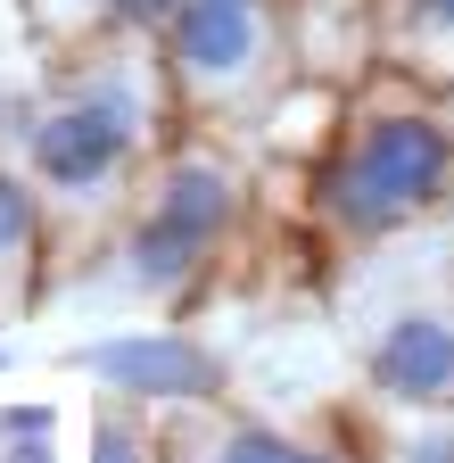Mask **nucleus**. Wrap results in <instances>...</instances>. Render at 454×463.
<instances>
[{
  "mask_svg": "<svg viewBox=\"0 0 454 463\" xmlns=\"http://www.w3.org/2000/svg\"><path fill=\"white\" fill-rule=\"evenodd\" d=\"M306 199L330 241H388V232L454 207V116L413 83L372 91L322 141Z\"/></svg>",
  "mask_w": 454,
  "mask_h": 463,
  "instance_id": "f257e3e1",
  "label": "nucleus"
},
{
  "mask_svg": "<svg viewBox=\"0 0 454 463\" xmlns=\"http://www.w3.org/2000/svg\"><path fill=\"white\" fill-rule=\"evenodd\" d=\"M174 99L165 91V67L133 75H91L83 91H67L59 108H42L33 125H25V174H33V191L42 199H59V207H83V199H107L125 183V174L141 165V149L157 141V108Z\"/></svg>",
  "mask_w": 454,
  "mask_h": 463,
  "instance_id": "f03ea898",
  "label": "nucleus"
},
{
  "mask_svg": "<svg viewBox=\"0 0 454 463\" xmlns=\"http://www.w3.org/2000/svg\"><path fill=\"white\" fill-rule=\"evenodd\" d=\"M157 67L182 116H240V108L273 99V83L290 75V17L182 0L174 25L157 33Z\"/></svg>",
  "mask_w": 454,
  "mask_h": 463,
  "instance_id": "7ed1b4c3",
  "label": "nucleus"
},
{
  "mask_svg": "<svg viewBox=\"0 0 454 463\" xmlns=\"http://www.w3.org/2000/svg\"><path fill=\"white\" fill-rule=\"evenodd\" d=\"M67 364L83 381H99L107 397L125 405H174V414H207L223 397V356L190 331H107V339H83L67 347Z\"/></svg>",
  "mask_w": 454,
  "mask_h": 463,
  "instance_id": "20e7f679",
  "label": "nucleus"
},
{
  "mask_svg": "<svg viewBox=\"0 0 454 463\" xmlns=\"http://www.w3.org/2000/svg\"><path fill=\"white\" fill-rule=\"evenodd\" d=\"M141 223H157L165 241H182L199 249L207 265L240 241V223H248V174L223 157L215 141H174L157 165H149V183H141Z\"/></svg>",
  "mask_w": 454,
  "mask_h": 463,
  "instance_id": "39448f33",
  "label": "nucleus"
},
{
  "mask_svg": "<svg viewBox=\"0 0 454 463\" xmlns=\"http://www.w3.org/2000/svg\"><path fill=\"white\" fill-rule=\"evenodd\" d=\"M364 381H372V397L388 414H454V315L446 307L396 315L372 339Z\"/></svg>",
  "mask_w": 454,
  "mask_h": 463,
  "instance_id": "423d86ee",
  "label": "nucleus"
},
{
  "mask_svg": "<svg viewBox=\"0 0 454 463\" xmlns=\"http://www.w3.org/2000/svg\"><path fill=\"white\" fill-rule=\"evenodd\" d=\"M42 241H50V199L33 191V174L0 165V307L25 298V281L42 265Z\"/></svg>",
  "mask_w": 454,
  "mask_h": 463,
  "instance_id": "0eeeda50",
  "label": "nucleus"
},
{
  "mask_svg": "<svg viewBox=\"0 0 454 463\" xmlns=\"http://www.w3.org/2000/svg\"><path fill=\"white\" fill-rule=\"evenodd\" d=\"M215 265L199 257V249H182V241H165L157 223H125V281L133 289H149V298H190V289L207 281Z\"/></svg>",
  "mask_w": 454,
  "mask_h": 463,
  "instance_id": "6e6552de",
  "label": "nucleus"
},
{
  "mask_svg": "<svg viewBox=\"0 0 454 463\" xmlns=\"http://www.w3.org/2000/svg\"><path fill=\"white\" fill-rule=\"evenodd\" d=\"M91 463H165V430L149 422V405H99L91 422Z\"/></svg>",
  "mask_w": 454,
  "mask_h": 463,
  "instance_id": "1a4fd4ad",
  "label": "nucleus"
},
{
  "mask_svg": "<svg viewBox=\"0 0 454 463\" xmlns=\"http://www.w3.org/2000/svg\"><path fill=\"white\" fill-rule=\"evenodd\" d=\"M396 50H405L422 75H454V0H405Z\"/></svg>",
  "mask_w": 454,
  "mask_h": 463,
  "instance_id": "9d476101",
  "label": "nucleus"
},
{
  "mask_svg": "<svg viewBox=\"0 0 454 463\" xmlns=\"http://www.w3.org/2000/svg\"><path fill=\"white\" fill-rule=\"evenodd\" d=\"M215 439H223V455H232V463H290V455H298V439L273 430V422H223Z\"/></svg>",
  "mask_w": 454,
  "mask_h": 463,
  "instance_id": "9b49d317",
  "label": "nucleus"
},
{
  "mask_svg": "<svg viewBox=\"0 0 454 463\" xmlns=\"http://www.w3.org/2000/svg\"><path fill=\"white\" fill-rule=\"evenodd\" d=\"M281 17H290V42H298L314 25H372L380 0H281Z\"/></svg>",
  "mask_w": 454,
  "mask_h": 463,
  "instance_id": "f8f14e48",
  "label": "nucleus"
},
{
  "mask_svg": "<svg viewBox=\"0 0 454 463\" xmlns=\"http://www.w3.org/2000/svg\"><path fill=\"white\" fill-rule=\"evenodd\" d=\"M380 455H388V463H454V414H446V422H422V414H413V430H396Z\"/></svg>",
  "mask_w": 454,
  "mask_h": 463,
  "instance_id": "ddd939ff",
  "label": "nucleus"
},
{
  "mask_svg": "<svg viewBox=\"0 0 454 463\" xmlns=\"http://www.w3.org/2000/svg\"><path fill=\"white\" fill-rule=\"evenodd\" d=\"M99 9H107V25H116V33L157 42L165 25H174V9H182V0H99Z\"/></svg>",
  "mask_w": 454,
  "mask_h": 463,
  "instance_id": "4468645a",
  "label": "nucleus"
},
{
  "mask_svg": "<svg viewBox=\"0 0 454 463\" xmlns=\"http://www.w3.org/2000/svg\"><path fill=\"white\" fill-rule=\"evenodd\" d=\"M0 439H50V405H9V414H0Z\"/></svg>",
  "mask_w": 454,
  "mask_h": 463,
  "instance_id": "2eb2a0df",
  "label": "nucleus"
},
{
  "mask_svg": "<svg viewBox=\"0 0 454 463\" xmlns=\"http://www.w3.org/2000/svg\"><path fill=\"white\" fill-rule=\"evenodd\" d=\"M165 463H232L223 439H165Z\"/></svg>",
  "mask_w": 454,
  "mask_h": 463,
  "instance_id": "dca6fc26",
  "label": "nucleus"
},
{
  "mask_svg": "<svg viewBox=\"0 0 454 463\" xmlns=\"http://www.w3.org/2000/svg\"><path fill=\"white\" fill-rule=\"evenodd\" d=\"M290 463H364V455H356V447H338V439H298Z\"/></svg>",
  "mask_w": 454,
  "mask_h": 463,
  "instance_id": "f3484780",
  "label": "nucleus"
},
{
  "mask_svg": "<svg viewBox=\"0 0 454 463\" xmlns=\"http://www.w3.org/2000/svg\"><path fill=\"white\" fill-rule=\"evenodd\" d=\"M0 463H59V455H50V439H9V455H0Z\"/></svg>",
  "mask_w": 454,
  "mask_h": 463,
  "instance_id": "a211bd4d",
  "label": "nucleus"
},
{
  "mask_svg": "<svg viewBox=\"0 0 454 463\" xmlns=\"http://www.w3.org/2000/svg\"><path fill=\"white\" fill-rule=\"evenodd\" d=\"M215 9H281V0H215Z\"/></svg>",
  "mask_w": 454,
  "mask_h": 463,
  "instance_id": "6ab92c4d",
  "label": "nucleus"
}]
</instances>
